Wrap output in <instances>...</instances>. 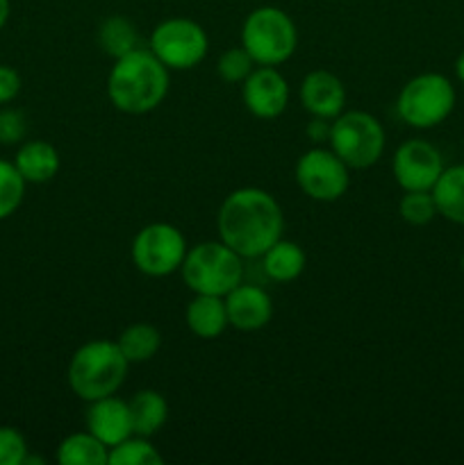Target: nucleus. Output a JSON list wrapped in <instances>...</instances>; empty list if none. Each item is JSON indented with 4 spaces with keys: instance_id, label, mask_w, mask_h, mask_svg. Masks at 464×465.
Returning <instances> with one entry per match:
<instances>
[{
    "instance_id": "nucleus-28",
    "label": "nucleus",
    "mask_w": 464,
    "mask_h": 465,
    "mask_svg": "<svg viewBox=\"0 0 464 465\" xmlns=\"http://www.w3.org/2000/svg\"><path fill=\"white\" fill-rule=\"evenodd\" d=\"M27 457V443L14 427H0V465H23Z\"/></svg>"
},
{
    "instance_id": "nucleus-19",
    "label": "nucleus",
    "mask_w": 464,
    "mask_h": 465,
    "mask_svg": "<svg viewBox=\"0 0 464 465\" xmlns=\"http://www.w3.org/2000/svg\"><path fill=\"white\" fill-rule=\"evenodd\" d=\"M305 262L308 259H305L303 248L294 241L282 239V236L262 254V266L267 277H271L273 282H280V284L298 280L305 271Z\"/></svg>"
},
{
    "instance_id": "nucleus-33",
    "label": "nucleus",
    "mask_w": 464,
    "mask_h": 465,
    "mask_svg": "<svg viewBox=\"0 0 464 465\" xmlns=\"http://www.w3.org/2000/svg\"><path fill=\"white\" fill-rule=\"evenodd\" d=\"M455 75H458V80L464 84V50L459 53L458 62H455Z\"/></svg>"
},
{
    "instance_id": "nucleus-14",
    "label": "nucleus",
    "mask_w": 464,
    "mask_h": 465,
    "mask_svg": "<svg viewBox=\"0 0 464 465\" xmlns=\"http://www.w3.org/2000/svg\"><path fill=\"white\" fill-rule=\"evenodd\" d=\"M85 420L86 430L96 439L103 440L107 448H114L121 440H126L127 436L135 434V430H132L130 407H127V402L118 400L116 395H107V398H98L94 402H89Z\"/></svg>"
},
{
    "instance_id": "nucleus-4",
    "label": "nucleus",
    "mask_w": 464,
    "mask_h": 465,
    "mask_svg": "<svg viewBox=\"0 0 464 465\" xmlns=\"http://www.w3.org/2000/svg\"><path fill=\"white\" fill-rule=\"evenodd\" d=\"M223 241H205L187 250L182 262V280L198 295H221L226 298L237 284L244 282V263Z\"/></svg>"
},
{
    "instance_id": "nucleus-17",
    "label": "nucleus",
    "mask_w": 464,
    "mask_h": 465,
    "mask_svg": "<svg viewBox=\"0 0 464 465\" xmlns=\"http://www.w3.org/2000/svg\"><path fill=\"white\" fill-rule=\"evenodd\" d=\"M187 327L191 334L198 339H218L226 331L227 322V309L226 300L221 295H198L191 300L185 313Z\"/></svg>"
},
{
    "instance_id": "nucleus-27",
    "label": "nucleus",
    "mask_w": 464,
    "mask_h": 465,
    "mask_svg": "<svg viewBox=\"0 0 464 465\" xmlns=\"http://www.w3.org/2000/svg\"><path fill=\"white\" fill-rule=\"evenodd\" d=\"M217 68L221 80H226L227 84H241V82L253 73L255 62L253 57L246 53L244 45H237V48H227L226 53L218 57Z\"/></svg>"
},
{
    "instance_id": "nucleus-9",
    "label": "nucleus",
    "mask_w": 464,
    "mask_h": 465,
    "mask_svg": "<svg viewBox=\"0 0 464 465\" xmlns=\"http://www.w3.org/2000/svg\"><path fill=\"white\" fill-rule=\"evenodd\" d=\"M187 239L171 223H150L132 241V263L148 277H166L180 271L187 257Z\"/></svg>"
},
{
    "instance_id": "nucleus-12",
    "label": "nucleus",
    "mask_w": 464,
    "mask_h": 465,
    "mask_svg": "<svg viewBox=\"0 0 464 465\" xmlns=\"http://www.w3.org/2000/svg\"><path fill=\"white\" fill-rule=\"evenodd\" d=\"M241 98L253 116L273 121L282 116L289 104V84L276 66H259L241 82Z\"/></svg>"
},
{
    "instance_id": "nucleus-31",
    "label": "nucleus",
    "mask_w": 464,
    "mask_h": 465,
    "mask_svg": "<svg viewBox=\"0 0 464 465\" xmlns=\"http://www.w3.org/2000/svg\"><path fill=\"white\" fill-rule=\"evenodd\" d=\"M332 121H335V118H332ZM332 121H330V118L312 116V121H309L308 127H305V134H308V139L312 141V143H317V145H321V143H326V141H330Z\"/></svg>"
},
{
    "instance_id": "nucleus-23",
    "label": "nucleus",
    "mask_w": 464,
    "mask_h": 465,
    "mask_svg": "<svg viewBox=\"0 0 464 465\" xmlns=\"http://www.w3.org/2000/svg\"><path fill=\"white\" fill-rule=\"evenodd\" d=\"M98 44L103 48V53H107L114 59L141 48L139 32H136L135 23L126 16L105 18L98 27Z\"/></svg>"
},
{
    "instance_id": "nucleus-7",
    "label": "nucleus",
    "mask_w": 464,
    "mask_h": 465,
    "mask_svg": "<svg viewBox=\"0 0 464 465\" xmlns=\"http://www.w3.org/2000/svg\"><path fill=\"white\" fill-rule=\"evenodd\" d=\"M330 150L348 168H371L385 153V130L368 112H341L332 121Z\"/></svg>"
},
{
    "instance_id": "nucleus-25",
    "label": "nucleus",
    "mask_w": 464,
    "mask_h": 465,
    "mask_svg": "<svg viewBox=\"0 0 464 465\" xmlns=\"http://www.w3.org/2000/svg\"><path fill=\"white\" fill-rule=\"evenodd\" d=\"M25 184L23 175L12 162L0 159V221L16 213L21 207L23 195H25Z\"/></svg>"
},
{
    "instance_id": "nucleus-32",
    "label": "nucleus",
    "mask_w": 464,
    "mask_h": 465,
    "mask_svg": "<svg viewBox=\"0 0 464 465\" xmlns=\"http://www.w3.org/2000/svg\"><path fill=\"white\" fill-rule=\"evenodd\" d=\"M9 12H12V7H9V0H0V30H3L5 23L9 21Z\"/></svg>"
},
{
    "instance_id": "nucleus-18",
    "label": "nucleus",
    "mask_w": 464,
    "mask_h": 465,
    "mask_svg": "<svg viewBox=\"0 0 464 465\" xmlns=\"http://www.w3.org/2000/svg\"><path fill=\"white\" fill-rule=\"evenodd\" d=\"M437 213L455 225H464V163L444 168L437 184L432 186Z\"/></svg>"
},
{
    "instance_id": "nucleus-6",
    "label": "nucleus",
    "mask_w": 464,
    "mask_h": 465,
    "mask_svg": "<svg viewBox=\"0 0 464 465\" xmlns=\"http://www.w3.org/2000/svg\"><path fill=\"white\" fill-rule=\"evenodd\" d=\"M455 109V86L441 73H421L400 89L396 112L417 130L441 125Z\"/></svg>"
},
{
    "instance_id": "nucleus-29",
    "label": "nucleus",
    "mask_w": 464,
    "mask_h": 465,
    "mask_svg": "<svg viewBox=\"0 0 464 465\" xmlns=\"http://www.w3.org/2000/svg\"><path fill=\"white\" fill-rule=\"evenodd\" d=\"M27 134V123L18 109H0V143H21Z\"/></svg>"
},
{
    "instance_id": "nucleus-1",
    "label": "nucleus",
    "mask_w": 464,
    "mask_h": 465,
    "mask_svg": "<svg viewBox=\"0 0 464 465\" xmlns=\"http://www.w3.org/2000/svg\"><path fill=\"white\" fill-rule=\"evenodd\" d=\"M217 225L223 243L244 259H257L282 236L285 216L268 191L246 186L223 200Z\"/></svg>"
},
{
    "instance_id": "nucleus-21",
    "label": "nucleus",
    "mask_w": 464,
    "mask_h": 465,
    "mask_svg": "<svg viewBox=\"0 0 464 465\" xmlns=\"http://www.w3.org/2000/svg\"><path fill=\"white\" fill-rule=\"evenodd\" d=\"M109 448L89 430L66 436L57 448V463L62 465H105Z\"/></svg>"
},
{
    "instance_id": "nucleus-24",
    "label": "nucleus",
    "mask_w": 464,
    "mask_h": 465,
    "mask_svg": "<svg viewBox=\"0 0 464 465\" xmlns=\"http://www.w3.org/2000/svg\"><path fill=\"white\" fill-rule=\"evenodd\" d=\"M162 454L155 450L150 439L146 436H127L118 445L109 448V465H159L162 463Z\"/></svg>"
},
{
    "instance_id": "nucleus-20",
    "label": "nucleus",
    "mask_w": 464,
    "mask_h": 465,
    "mask_svg": "<svg viewBox=\"0 0 464 465\" xmlns=\"http://www.w3.org/2000/svg\"><path fill=\"white\" fill-rule=\"evenodd\" d=\"M127 407H130L132 430H135L136 436L150 439V436H155L164 425H166L168 404L157 391H139V393L132 395Z\"/></svg>"
},
{
    "instance_id": "nucleus-34",
    "label": "nucleus",
    "mask_w": 464,
    "mask_h": 465,
    "mask_svg": "<svg viewBox=\"0 0 464 465\" xmlns=\"http://www.w3.org/2000/svg\"><path fill=\"white\" fill-rule=\"evenodd\" d=\"M459 268H462V272H464V254H462V259H459Z\"/></svg>"
},
{
    "instance_id": "nucleus-5",
    "label": "nucleus",
    "mask_w": 464,
    "mask_h": 465,
    "mask_svg": "<svg viewBox=\"0 0 464 465\" xmlns=\"http://www.w3.org/2000/svg\"><path fill=\"white\" fill-rule=\"evenodd\" d=\"M241 45L257 66H280L294 54L298 32L294 21L280 7H257L246 16L241 27Z\"/></svg>"
},
{
    "instance_id": "nucleus-10",
    "label": "nucleus",
    "mask_w": 464,
    "mask_h": 465,
    "mask_svg": "<svg viewBox=\"0 0 464 465\" xmlns=\"http://www.w3.org/2000/svg\"><path fill=\"white\" fill-rule=\"evenodd\" d=\"M296 182L308 198L335 203L348 191V166L332 150L317 145L296 163Z\"/></svg>"
},
{
    "instance_id": "nucleus-2",
    "label": "nucleus",
    "mask_w": 464,
    "mask_h": 465,
    "mask_svg": "<svg viewBox=\"0 0 464 465\" xmlns=\"http://www.w3.org/2000/svg\"><path fill=\"white\" fill-rule=\"evenodd\" d=\"M168 84V68L150 48H136L114 59L107 77V95L118 112L148 114L164 103Z\"/></svg>"
},
{
    "instance_id": "nucleus-15",
    "label": "nucleus",
    "mask_w": 464,
    "mask_h": 465,
    "mask_svg": "<svg viewBox=\"0 0 464 465\" xmlns=\"http://www.w3.org/2000/svg\"><path fill=\"white\" fill-rule=\"evenodd\" d=\"M300 104L312 116L337 118L344 112L346 89L344 82L330 71H312L300 82Z\"/></svg>"
},
{
    "instance_id": "nucleus-30",
    "label": "nucleus",
    "mask_w": 464,
    "mask_h": 465,
    "mask_svg": "<svg viewBox=\"0 0 464 465\" xmlns=\"http://www.w3.org/2000/svg\"><path fill=\"white\" fill-rule=\"evenodd\" d=\"M21 91V75L12 66L0 64V104L12 103Z\"/></svg>"
},
{
    "instance_id": "nucleus-8",
    "label": "nucleus",
    "mask_w": 464,
    "mask_h": 465,
    "mask_svg": "<svg viewBox=\"0 0 464 465\" xmlns=\"http://www.w3.org/2000/svg\"><path fill=\"white\" fill-rule=\"evenodd\" d=\"M209 48L207 32L191 18H168L150 35V53L168 71H189L205 59Z\"/></svg>"
},
{
    "instance_id": "nucleus-13",
    "label": "nucleus",
    "mask_w": 464,
    "mask_h": 465,
    "mask_svg": "<svg viewBox=\"0 0 464 465\" xmlns=\"http://www.w3.org/2000/svg\"><path fill=\"white\" fill-rule=\"evenodd\" d=\"M227 322L239 331H257L271 322L273 302L271 295L255 284H237L230 293L226 295Z\"/></svg>"
},
{
    "instance_id": "nucleus-11",
    "label": "nucleus",
    "mask_w": 464,
    "mask_h": 465,
    "mask_svg": "<svg viewBox=\"0 0 464 465\" xmlns=\"http://www.w3.org/2000/svg\"><path fill=\"white\" fill-rule=\"evenodd\" d=\"M391 168L403 191H432L446 166L435 145L421 139H409L396 150Z\"/></svg>"
},
{
    "instance_id": "nucleus-26",
    "label": "nucleus",
    "mask_w": 464,
    "mask_h": 465,
    "mask_svg": "<svg viewBox=\"0 0 464 465\" xmlns=\"http://www.w3.org/2000/svg\"><path fill=\"white\" fill-rule=\"evenodd\" d=\"M398 212L405 223L414 227H423L437 216V204L432 191H405L400 198Z\"/></svg>"
},
{
    "instance_id": "nucleus-3",
    "label": "nucleus",
    "mask_w": 464,
    "mask_h": 465,
    "mask_svg": "<svg viewBox=\"0 0 464 465\" xmlns=\"http://www.w3.org/2000/svg\"><path fill=\"white\" fill-rule=\"evenodd\" d=\"M127 361L116 341H89L68 363V386L85 402L116 395L127 377Z\"/></svg>"
},
{
    "instance_id": "nucleus-16",
    "label": "nucleus",
    "mask_w": 464,
    "mask_h": 465,
    "mask_svg": "<svg viewBox=\"0 0 464 465\" xmlns=\"http://www.w3.org/2000/svg\"><path fill=\"white\" fill-rule=\"evenodd\" d=\"M14 166L27 184H44L57 175L59 153L48 141H25L14 157Z\"/></svg>"
},
{
    "instance_id": "nucleus-22",
    "label": "nucleus",
    "mask_w": 464,
    "mask_h": 465,
    "mask_svg": "<svg viewBox=\"0 0 464 465\" xmlns=\"http://www.w3.org/2000/svg\"><path fill=\"white\" fill-rule=\"evenodd\" d=\"M116 345L130 363H146L162 348V334L150 322H135L118 334Z\"/></svg>"
}]
</instances>
